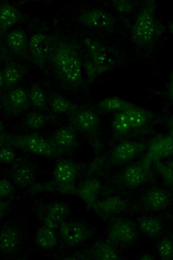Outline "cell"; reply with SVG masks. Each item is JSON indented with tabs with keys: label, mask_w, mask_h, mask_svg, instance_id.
I'll return each mask as SVG.
<instances>
[{
	"label": "cell",
	"mask_w": 173,
	"mask_h": 260,
	"mask_svg": "<svg viewBox=\"0 0 173 260\" xmlns=\"http://www.w3.org/2000/svg\"><path fill=\"white\" fill-rule=\"evenodd\" d=\"M49 63L63 88L79 90L83 85V61L78 45L72 40L56 37Z\"/></svg>",
	"instance_id": "cell-1"
},
{
	"label": "cell",
	"mask_w": 173,
	"mask_h": 260,
	"mask_svg": "<svg viewBox=\"0 0 173 260\" xmlns=\"http://www.w3.org/2000/svg\"><path fill=\"white\" fill-rule=\"evenodd\" d=\"M87 165L70 159L58 160L53 169L52 179L47 182L36 183L29 189L31 193L56 192L74 194L77 182Z\"/></svg>",
	"instance_id": "cell-2"
},
{
	"label": "cell",
	"mask_w": 173,
	"mask_h": 260,
	"mask_svg": "<svg viewBox=\"0 0 173 260\" xmlns=\"http://www.w3.org/2000/svg\"><path fill=\"white\" fill-rule=\"evenodd\" d=\"M148 143L141 141L124 140L107 154L95 158L85 170L86 177L98 174L108 168L130 164L147 149Z\"/></svg>",
	"instance_id": "cell-3"
},
{
	"label": "cell",
	"mask_w": 173,
	"mask_h": 260,
	"mask_svg": "<svg viewBox=\"0 0 173 260\" xmlns=\"http://www.w3.org/2000/svg\"><path fill=\"white\" fill-rule=\"evenodd\" d=\"M157 5L154 0L144 3L132 28V40L137 47L150 49L163 35L165 28L156 15Z\"/></svg>",
	"instance_id": "cell-4"
},
{
	"label": "cell",
	"mask_w": 173,
	"mask_h": 260,
	"mask_svg": "<svg viewBox=\"0 0 173 260\" xmlns=\"http://www.w3.org/2000/svg\"><path fill=\"white\" fill-rule=\"evenodd\" d=\"M153 160L147 154L119 172L105 188L103 193L111 191L134 190L154 180Z\"/></svg>",
	"instance_id": "cell-5"
},
{
	"label": "cell",
	"mask_w": 173,
	"mask_h": 260,
	"mask_svg": "<svg viewBox=\"0 0 173 260\" xmlns=\"http://www.w3.org/2000/svg\"><path fill=\"white\" fill-rule=\"evenodd\" d=\"M86 56L83 68L89 83L114 69L118 62V53L100 41L91 38L83 40Z\"/></svg>",
	"instance_id": "cell-6"
},
{
	"label": "cell",
	"mask_w": 173,
	"mask_h": 260,
	"mask_svg": "<svg viewBox=\"0 0 173 260\" xmlns=\"http://www.w3.org/2000/svg\"><path fill=\"white\" fill-rule=\"evenodd\" d=\"M0 145L49 158L62 156L49 138L37 133L26 135L8 133L4 131V126L0 128Z\"/></svg>",
	"instance_id": "cell-7"
},
{
	"label": "cell",
	"mask_w": 173,
	"mask_h": 260,
	"mask_svg": "<svg viewBox=\"0 0 173 260\" xmlns=\"http://www.w3.org/2000/svg\"><path fill=\"white\" fill-rule=\"evenodd\" d=\"M70 123L78 134L87 138L94 152L98 153L101 150V121L98 113L91 108L80 106L70 115Z\"/></svg>",
	"instance_id": "cell-8"
},
{
	"label": "cell",
	"mask_w": 173,
	"mask_h": 260,
	"mask_svg": "<svg viewBox=\"0 0 173 260\" xmlns=\"http://www.w3.org/2000/svg\"><path fill=\"white\" fill-rule=\"evenodd\" d=\"M139 234L136 223L125 218H115L108 228L107 240L114 246L127 247L137 240Z\"/></svg>",
	"instance_id": "cell-9"
},
{
	"label": "cell",
	"mask_w": 173,
	"mask_h": 260,
	"mask_svg": "<svg viewBox=\"0 0 173 260\" xmlns=\"http://www.w3.org/2000/svg\"><path fill=\"white\" fill-rule=\"evenodd\" d=\"M56 37L37 32L31 36L28 43V56L33 63L44 69L49 63Z\"/></svg>",
	"instance_id": "cell-10"
},
{
	"label": "cell",
	"mask_w": 173,
	"mask_h": 260,
	"mask_svg": "<svg viewBox=\"0 0 173 260\" xmlns=\"http://www.w3.org/2000/svg\"><path fill=\"white\" fill-rule=\"evenodd\" d=\"M103 220L124 213L137 210V205L118 194H112L97 201L88 208Z\"/></svg>",
	"instance_id": "cell-11"
},
{
	"label": "cell",
	"mask_w": 173,
	"mask_h": 260,
	"mask_svg": "<svg viewBox=\"0 0 173 260\" xmlns=\"http://www.w3.org/2000/svg\"><path fill=\"white\" fill-rule=\"evenodd\" d=\"M61 239L68 247H77L91 238L93 234L87 224L79 221H64L58 227Z\"/></svg>",
	"instance_id": "cell-12"
},
{
	"label": "cell",
	"mask_w": 173,
	"mask_h": 260,
	"mask_svg": "<svg viewBox=\"0 0 173 260\" xmlns=\"http://www.w3.org/2000/svg\"><path fill=\"white\" fill-rule=\"evenodd\" d=\"M30 105L28 91L23 87L5 91L0 100V106L8 117H15L25 112Z\"/></svg>",
	"instance_id": "cell-13"
},
{
	"label": "cell",
	"mask_w": 173,
	"mask_h": 260,
	"mask_svg": "<svg viewBox=\"0 0 173 260\" xmlns=\"http://www.w3.org/2000/svg\"><path fill=\"white\" fill-rule=\"evenodd\" d=\"M170 193L165 189L153 186L147 190L139 201L137 209L155 213L164 211L171 203Z\"/></svg>",
	"instance_id": "cell-14"
},
{
	"label": "cell",
	"mask_w": 173,
	"mask_h": 260,
	"mask_svg": "<svg viewBox=\"0 0 173 260\" xmlns=\"http://www.w3.org/2000/svg\"><path fill=\"white\" fill-rule=\"evenodd\" d=\"M37 212L43 224L55 230L66 221L71 213V209L66 202L54 201L41 206Z\"/></svg>",
	"instance_id": "cell-15"
},
{
	"label": "cell",
	"mask_w": 173,
	"mask_h": 260,
	"mask_svg": "<svg viewBox=\"0 0 173 260\" xmlns=\"http://www.w3.org/2000/svg\"><path fill=\"white\" fill-rule=\"evenodd\" d=\"M124 112L131 127L133 136L146 135L150 133L156 118L152 112L135 105Z\"/></svg>",
	"instance_id": "cell-16"
},
{
	"label": "cell",
	"mask_w": 173,
	"mask_h": 260,
	"mask_svg": "<svg viewBox=\"0 0 173 260\" xmlns=\"http://www.w3.org/2000/svg\"><path fill=\"white\" fill-rule=\"evenodd\" d=\"M24 234L15 224H7L0 229V254L11 256L17 253L22 247Z\"/></svg>",
	"instance_id": "cell-17"
},
{
	"label": "cell",
	"mask_w": 173,
	"mask_h": 260,
	"mask_svg": "<svg viewBox=\"0 0 173 260\" xmlns=\"http://www.w3.org/2000/svg\"><path fill=\"white\" fill-rule=\"evenodd\" d=\"M5 48H1L4 61L3 70L4 87L5 91L16 87L24 79L28 72L24 65L19 63L11 57Z\"/></svg>",
	"instance_id": "cell-18"
},
{
	"label": "cell",
	"mask_w": 173,
	"mask_h": 260,
	"mask_svg": "<svg viewBox=\"0 0 173 260\" xmlns=\"http://www.w3.org/2000/svg\"><path fill=\"white\" fill-rule=\"evenodd\" d=\"M83 26L92 29L110 30L115 25V19L107 11L93 8L85 11L78 17Z\"/></svg>",
	"instance_id": "cell-19"
},
{
	"label": "cell",
	"mask_w": 173,
	"mask_h": 260,
	"mask_svg": "<svg viewBox=\"0 0 173 260\" xmlns=\"http://www.w3.org/2000/svg\"><path fill=\"white\" fill-rule=\"evenodd\" d=\"M49 139L62 155L73 153L80 145L78 134L70 124L57 129Z\"/></svg>",
	"instance_id": "cell-20"
},
{
	"label": "cell",
	"mask_w": 173,
	"mask_h": 260,
	"mask_svg": "<svg viewBox=\"0 0 173 260\" xmlns=\"http://www.w3.org/2000/svg\"><path fill=\"white\" fill-rule=\"evenodd\" d=\"M14 185L20 189H30L36 183L37 173L33 164L23 159L17 162L10 170Z\"/></svg>",
	"instance_id": "cell-21"
},
{
	"label": "cell",
	"mask_w": 173,
	"mask_h": 260,
	"mask_svg": "<svg viewBox=\"0 0 173 260\" xmlns=\"http://www.w3.org/2000/svg\"><path fill=\"white\" fill-rule=\"evenodd\" d=\"M120 258L115 246L107 241H98L88 250L74 254L67 259L117 260Z\"/></svg>",
	"instance_id": "cell-22"
},
{
	"label": "cell",
	"mask_w": 173,
	"mask_h": 260,
	"mask_svg": "<svg viewBox=\"0 0 173 260\" xmlns=\"http://www.w3.org/2000/svg\"><path fill=\"white\" fill-rule=\"evenodd\" d=\"M102 190L100 180L96 177L88 176L76 187L74 194L81 199L88 208L98 201Z\"/></svg>",
	"instance_id": "cell-23"
},
{
	"label": "cell",
	"mask_w": 173,
	"mask_h": 260,
	"mask_svg": "<svg viewBox=\"0 0 173 260\" xmlns=\"http://www.w3.org/2000/svg\"><path fill=\"white\" fill-rule=\"evenodd\" d=\"M147 150L146 154L153 160L170 158L173 154L172 133L155 138L148 143Z\"/></svg>",
	"instance_id": "cell-24"
},
{
	"label": "cell",
	"mask_w": 173,
	"mask_h": 260,
	"mask_svg": "<svg viewBox=\"0 0 173 260\" xmlns=\"http://www.w3.org/2000/svg\"><path fill=\"white\" fill-rule=\"evenodd\" d=\"M5 43L7 49L14 55L20 58L28 55L29 40L23 29L16 28L8 32Z\"/></svg>",
	"instance_id": "cell-25"
},
{
	"label": "cell",
	"mask_w": 173,
	"mask_h": 260,
	"mask_svg": "<svg viewBox=\"0 0 173 260\" xmlns=\"http://www.w3.org/2000/svg\"><path fill=\"white\" fill-rule=\"evenodd\" d=\"M24 19V15L15 6L8 3L0 4V36L5 35Z\"/></svg>",
	"instance_id": "cell-26"
},
{
	"label": "cell",
	"mask_w": 173,
	"mask_h": 260,
	"mask_svg": "<svg viewBox=\"0 0 173 260\" xmlns=\"http://www.w3.org/2000/svg\"><path fill=\"white\" fill-rule=\"evenodd\" d=\"M137 227L142 233L151 240H155L163 234L164 223L156 215H143L137 220Z\"/></svg>",
	"instance_id": "cell-27"
},
{
	"label": "cell",
	"mask_w": 173,
	"mask_h": 260,
	"mask_svg": "<svg viewBox=\"0 0 173 260\" xmlns=\"http://www.w3.org/2000/svg\"><path fill=\"white\" fill-rule=\"evenodd\" d=\"M113 139L116 142L133 136L132 130L125 112L116 113L112 123Z\"/></svg>",
	"instance_id": "cell-28"
},
{
	"label": "cell",
	"mask_w": 173,
	"mask_h": 260,
	"mask_svg": "<svg viewBox=\"0 0 173 260\" xmlns=\"http://www.w3.org/2000/svg\"><path fill=\"white\" fill-rule=\"evenodd\" d=\"M48 104L51 111L53 113L58 115H70L77 111L80 107L58 93L50 94L48 99Z\"/></svg>",
	"instance_id": "cell-29"
},
{
	"label": "cell",
	"mask_w": 173,
	"mask_h": 260,
	"mask_svg": "<svg viewBox=\"0 0 173 260\" xmlns=\"http://www.w3.org/2000/svg\"><path fill=\"white\" fill-rule=\"evenodd\" d=\"M35 242L42 250L50 251L55 248L58 244V237L55 230L43 224L37 230Z\"/></svg>",
	"instance_id": "cell-30"
},
{
	"label": "cell",
	"mask_w": 173,
	"mask_h": 260,
	"mask_svg": "<svg viewBox=\"0 0 173 260\" xmlns=\"http://www.w3.org/2000/svg\"><path fill=\"white\" fill-rule=\"evenodd\" d=\"M134 105V104L118 96L106 98L96 106L98 111L102 113L124 112Z\"/></svg>",
	"instance_id": "cell-31"
},
{
	"label": "cell",
	"mask_w": 173,
	"mask_h": 260,
	"mask_svg": "<svg viewBox=\"0 0 173 260\" xmlns=\"http://www.w3.org/2000/svg\"><path fill=\"white\" fill-rule=\"evenodd\" d=\"M55 121L54 116L39 111L27 113L23 118V125L30 130H39L44 127L50 122Z\"/></svg>",
	"instance_id": "cell-32"
},
{
	"label": "cell",
	"mask_w": 173,
	"mask_h": 260,
	"mask_svg": "<svg viewBox=\"0 0 173 260\" xmlns=\"http://www.w3.org/2000/svg\"><path fill=\"white\" fill-rule=\"evenodd\" d=\"M30 104L38 111L48 112L49 110L48 99L44 91L37 83L32 84L28 91Z\"/></svg>",
	"instance_id": "cell-33"
},
{
	"label": "cell",
	"mask_w": 173,
	"mask_h": 260,
	"mask_svg": "<svg viewBox=\"0 0 173 260\" xmlns=\"http://www.w3.org/2000/svg\"><path fill=\"white\" fill-rule=\"evenodd\" d=\"M153 165L163 179L164 185L169 188L173 185V162L172 161L167 162L160 159L153 160Z\"/></svg>",
	"instance_id": "cell-34"
},
{
	"label": "cell",
	"mask_w": 173,
	"mask_h": 260,
	"mask_svg": "<svg viewBox=\"0 0 173 260\" xmlns=\"http://www.w3.org/2000/svg\"><path fill=\"white\" fill-rule=\"evenodd\" d=\"M157 252L159 257L163 260H170L173 257V242L172 238L165 236L157 245Z\"/></svg>",
	"instance_id": "cell-35"
},
{
	"label": "cell",
	"mask_w": 173,
	"mask_h": 260,
	"mask_svg": "<svg viewBox=\"0 0 173 260\" xmlns=\"http://www.w3.org/2000/svg\"><path fill=\"white\" fill-rule=\"evenodd\" d=\"M112 5L118 13L127 15L134 12L137 3L129 0H114Z\"/></svg>",
	"instance_id": "cell-36"
},
{
	"label": "cell",
	"mask_w": 173,
	"mask_h": 260,
	"mask_svg": "<svg viewBox=\"0 0 173 260\" xmlns=\"http://www.w3.org/2000/svg\"><path fill=\"white\" fill-rule=\"evenodd\" d=\"M0 148V164L8 165L14 164L16 154L14 148L8 146H2Z\"/></svg>",
	"instance_id": "cell-37"
},
{
	"label": "cell",
	"mask_w": 173,
	"mask_h": 260,
	"mask_svg": "<svg viewBox=\"0 0 173 260\" xmlns=\"http://www.w3.org/2000/svg\"><path fill=\"white\" fill-rule=\"evenodd\" d=\"M13 184L6 179H0V199L9 198L14 194Z\"/></svg>",
	"instance_id": "cell-38"
},
{
	"label": "cell",
	"mask_w": 173,
	"mask_h": 260,
	"mask_svg": "<svg viewBox=\"0 0 173 260\" xmlns=\"http://www.w3.org/2000/svg\"><path fill=\"white\" fill-rule=\"evenodd\" d=\"M9 201L0 199V221L3 219L9 205Z\"/></svg>",
	"instance_id": "cell-39"
},
{
	"label": "cell",
	"mask_w": 173,
	"mask_h": 260,
	"mask_svg": "<svg viewBox=\"0 0 173 260\" xmlns=\"http://www.w3.org/2000/svg\"><path fill=\"white\" fill-rule=\"evenodd\" d=\"M173 77L172 74L171 75V79H170L167 85L166 88V94L167 97L169 98V100L172 101V93H173Z\"/></svg>",
	"instance_id": "cell-40"
},
{
	"label": "cell",
	"mask_w": 173,
	"mask_h": 260,
	"mask_svg": "<svg viewBox=\"0 0 173 260\" xmlns=\"http://www.w3.org/2000/svg\"><path fill=\"white\" fill-rule=\"evenodd\" d=\"M142 259H155L154 256L150 253L143 254L142 257H140Z\"/></svg>",
	"instance_id": "cell-41"
},
{
	"label": "cell",
	"mask_w": 173,
	"mask_h": 260,
	"mask_svg": "<svg viewBox=\"0 0 173 260\" xmlns=\"http://www.w3.org/2000/svg\"><path fill=\"white\" fill-rule=\"evenodd\" d=\"M4 87V80H3V70L1 68V65H0V90L3 89Z\"/></svg>",
	"instance_id": "cell-42"
},
{
	"label": "cell",
	"mask_w": 173,
	"mask_h": 260,
	"mask_svg": "<svg viewBox=\"0 0 173 260\" xmlns=\"http://www.w3.org/2000/svg\"><path fill=\"white\" fill-rule=\"evenodd\" d=\"M3 126V125L1 122H0V128H1Z\"/></svg>",
	"instance_id": "cell-43"
}]
</instances>
